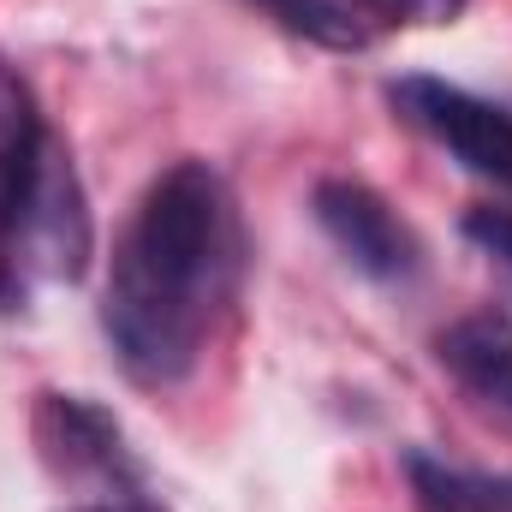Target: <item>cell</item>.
Returning a JSON list of instances; mask_svg holds the SVG:
<instances>
[{
	"label": "cell",
	"instance_id": "3",
	"mask_svg": "<svg viewBox=\"0 0 512 512\" xmlns=\"http://www.w3.org/2000/svg\"><path fill=\"white\" fill-rule=\"evenodd\" d=\"M30 435H36V453L54 471V483H66L78 501L143 483L120 417L84 393H42L30 411Z\"/></svg>",
	"mask_w": 512,
	"mask_h": 512
},
{
	"label": "cell",
	"instance_id": "4",
	"mask_svg": "<svg viewBox=\"0 0 512 512\" xmlns=\"http://www.w3.org/2000/svg\"><path fill=\"white\" fill-rule=\"evenodd\" d=\"M393 108L417 131H429L447 155H459L483 179H512V114L447 84V78H393Z\"/></svg>",
	"mask_w": 512,
	"mask_h": 512
},
{
	"label": "cell",
	"instance_id": "8",
	"mask_svg": "<svg viewBox=\"0 0 512 512\" xmlns=\"http://www.w3.org/2000/svg\"><path fill=\"white\" fill-rule=\"evenodd\" d=\"M251 6H262L280 30H292V36H304L316 48H334V54H352V48L370 42L364 18L352 6H340V0H251Z\"/></svg>",
	"mask_w": 512,
	"mask_h": 512
},
{
	"label": "cell",
	"instance_id": "7",
	"mask_svg": "<svg viewBox=\"0 0 512 512\" xmlns=\"http://www.w3.org/2000/svg\"><path fill=\"white\" fill-rule=\"evenodd\" d=\"M42 137H48V126H42V114H36L30 84L0 60V203H6V191L24 179V167H30V155H36Z\"/></svg>",
	"mask_w": 512,
	"mask_h": 512
},
{
	"label": "cell",
	"instance_id": "11",
	"mask_svg": "<svg viewBox=\"0 0 512 512\" xmlns=\"http://www.w3.org/2000/svg\"><path fill=\"white\" fill-rule=\"evenodd\" d=\"M465 239L483 245L489 256H501L512 268V209H471L465 215Z\"/></svg>",
	"mask_w": 512,
	"mask_h": 512
},
{
	"label": "cell",
	"instance_id": "2",
	"mask_svg": "<svg viewBox=\"0 0 512 512\" xmlns=\"http://www.w3.org/2000/svg\"><path fill=\"white\" fill-rule=\"evenodd\" d=\"M96 251L84 179L66 155V143L48 131L24 167V179L0 203V304L12 310L36 280H84Z\"/></svg>",
	"mask_w": 512,
	"mask_h": 512
},
{
	"label": "cell",
	"instance_id": "6",
	"mask_svg": "<svg viewBox=\"0 0 512 512\" xmlns=\"http://www.w3.org/2000/svg\"><path fill=\"white\" fill-rule=\"evenodd\" d=\"M435 352L477 399H489L495 411L512 417V322L507 316H495V310L465 316V322H453L435 340Z\"/></svg>",
	"mask_w": 512,
	"mask_h": 512
},
{
	"label": "cell",
	"instance_id": "10",
	"mask_svg": "<svg viewBox=\"0 0 512 512\" xmlns=\"http://www.w3.org/2000/svg\"><path fill=\"white\" fill-rule=\"evenodd\" d=\"M358 18H382V24H453L465 12V0H340Z\"/></svg>",
	"mask_w": 512,
	"mask_h": 512
},
{
	"label": "cell",
	"instance_id": "5",
	"mask_svg": "<svg viewBox=\"0 0 512 512\" xmlns=\"http://www.w3.org/2000/svg\"><path fill=\"white\" fill-rule=\"evenodd\" d=\"M310 209H316V227L334 239V251L346 256L358 274H370V280L411 274L417 245H411L405 221L387 209V197L370 191L364 179H322L310 191Z\"/></svg>",
	"mask_w": 512,
	"mask_h": 512
},
{
	"label": "cell",
	"instance_id": "9",
	"mask_svg": "<svg viewBox=\"0 0 512 512\" xmlns=\"http://www.w3.org/2000/svg\"><path fill=\"white\" fill-rule=\"evenodd\" d=\"M411 483H417V501L423 512H507L495 495V477H471V471H453V465H435L423 453L405 459Z\"/></svg>",
	"mask_w": 512,
	"mask_h": 512
},
{
	"label": "cell",
	"instance_id": "12",
	"mask_svg": "<svg viewBox=\"0 0 512 512\" xmlns=\"http://www.w3.org/2000/svg\"><path fill=\"white\" fill-rule=\"evenodd\" d=\"M66 512H167L143 483H131V489H114V495H90V501H72Z\"/></svg>",
	"mask_w": 512,
	"mask_h": 512
},
{
	"label": "cell",
	"instance_id": "1",
	"mask_svg": "<svg viewBox=\"0 0 512 512\" xmlns=\"http://www.w3.org/2000/svg\"><path fill=\"white\" fill-rule=\"evenodd\" d=\"M239 274L227 185L209 161H173L137 203L114 251L102 328L137 387H179L215 328Z\"/></svg>",
	"mask_w": 512,
	"mask_h": 512
},
{
	"label": "cell",
	"instance_id": "13",
	"mask_svg": "<svg viewBox=\"0 0 512 512\" xmlns=\"http://www.w3.org/2000/svg\"><path fill=\"white\" fill-rule=\"evenodd\" d=\"M495 495H501V507L512 512V483H507V477H495Z\"/></svg>",
	"mask_w": 512,
	"mask_h": 512
}]
</instances>
